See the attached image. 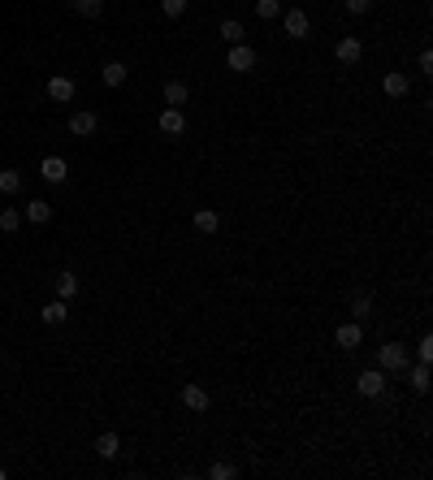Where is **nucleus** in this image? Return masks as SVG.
I'll list each match as a JSON object with an SVG mask.
<instances>
[{"instance_id": "1", "label": "nucleus", "mask_w": 433, "mask_h": 480, "mask_svg": "<svg viewBox=\"0 0 433 480\" xmlns=\"http://www.w3.org/2000/svg\"><path fill=\"white\" fill-rule=\"evenodd\" d=\"M377 363H381V372H407V346L403 342L377 346Z\"/></svg>"}, {"instance_id": "2", "label": "nucleus", "mask_w": 433, "mask_h": 480, "mask_svg": "<svg viewBox=\"0 0 433 480\" xmlns=\"http://www.w3.org/2000/svg\"><path fill=\"white\" fill-rule=\"evenodd\" d=\"M226 70H234V74H251L256 70V52L247 43H230V52H226Z\"/></svg>"}, {"instance_id": "3", "label": "nucleus", "mask_w": 433, "mask_h": 480, "mask_svg": "<svg viewBox=\"0 0 433 480\" xmlns=\"http://www.w3.org/2000/svg\"><path fill=\"white\" fill-rule=\"evenodd\" d=\"M356 390L364 398H381V394H386V372H381V368H364L360 381H356Z\"/></svg>"}, {"instance_id": "4", "label": "nucleus", "mask_w": 433, "mask_h": 480, "mask_svg": "<svg viewBox=\"0 0 433 480\" xmlns=\"http://www.w3.org/2000/svg\"><path fill=\"white\" fill-rule=\"evenodd\" d=\"M282 26H286V35H291V39H303L312 30V22H308V13H303V9H286L282 13Z\"/></svg>"}, {"instance_id": "5", "label": "nucleus", "mask_w": 433, "mask_h": 480, "mask_svg": "<svg viewBox=\"0 0 433 480\" xmlns=\"http://www.w3.org/2000/svg\"><path fill=\"white\" fill-rule=\"evenodd\" d=\"M334 342H338L343 350H360V342H364V329H360V320H347V325H338V333H334Z\"/></svg>"}, {"instance_id": "6", "label": "nucleus", "mask_w": 433, "mask_h": 480, "mask_svg": "<svg viewBox=\"0 0 433 480\" xmlns=\"http://www.w3.org/2000/svg\"><path fill=\"white\" fill-rule=\"evenodd\" d=\"M74 78H66V74H57V78H48V100H57V104H70L74 100Z\"/></svg>"}, {"instance_id": "7", "label": "nucleus", "mask_w": 433, "mask_h": 480, "mask_svg": "<svg viewBox=\"0 0 433 480\" xmlns=\"http://www.w3.org/2000/svg\"><path fill=\"white\" fill-rule=\"evenodd\" d=\"M156 126H160V134H173V139H178L186 130V117H182V108H160Z\"/></svg>"}, {"instance_id": "8", "label": "nucleus", "mask_w": 433, "mask_h": 480, "mask_svg": "<svg viewBox=\"0 0 433 480\" xmlns=\"http://www.w3.org/2000/svg\"><path fill=\"white\" fill-rule=\"evenodd\" d=\"M334 57H338L343 66H360V57H364V43H360L356 35H347V39H338V48H334Z\"/></svg>"}, {"instance_id": "9", "label": "nucleus", "mask_w": 433, "mask_h": 480, "mask_svg": "<svg viewBox=\"0 0 433 480\" xmlns=\"http://www.w3.org/2000/svg\"><path fill=\"white\" fill-rule=\"evenodd\" d=\"M39 173H44V182H52V186H61V182H66V178H70V165H66V160H61V156H48V160H44V165H39Z\"/></svg>"}, {"instance_id": "10", "label": "nucleus", "mask_w": 433, "mask_h": 480, "mask_svg": "<svg viewBox=\"0 0 433 480\" xmlns=\"http://www.w3.org/2000/svg\"><path fill=\"white\" fill-rule=\"evenodd\" d=\"M95 126H100V117L83 108V113H74V117H70V134H74V139H91V134H95Z\"/></svg>"}, {"instance_id": "11", "label": "nucleus", "mask_w": 433, "mask_h": 480, "mask_svg": "<svg viewBox=\"0 0 433 480\" xmlns=\"http://www.w3.org/2000/svg\"><path fill=\"white\" fill-rule=\"evenodd\" d=\"M39 320H44V325H66V320H70L66 299H52L48 308H39Z\"/></svg>"}, {"instance_id": "12", "label": "nucleus", "mask_w": 433, "mask_h": 480, "mask_svg": "<svg viewBox=\"0 0 433 480\" xmlns=\"http://www.w3.org/2000/svg\"><path fill=\"white\" fill-rule=\"evenodd\" d=\"M186 100H191L186 83H178V78H169V83H165V108H182Z\"/></svg>"}, {"instance_id": "13", "label": "nucleus", "mask_w": 433, "mask_h": 480, "mask_svg": "<svg viewBox=\"0 0 433 480\" xmlns=\"http://www.w3.org/2000/svg\"><path fill=\"white\" fill-rule=\"evenodd\" d=\"M26 221L30 226H48V221H52V203L48 199H30L26 203Z\"/></svg>"}, {"instance_id": "14", "label": "nucleus", "mask_w": 433, "mask_h": 480, "mask_svg": "<svg viewBox=\"0 0 433 480\" xmlns=\"http://www.w3.org/2000/svg\"><path fill=\"white\" fill-rule=\"evenodd\" d=\"M191 221H195L200 234H217L221 230V217L213 212V208H195V217H191Z\"/></svg>"}, {"instance_id": "15", "label": "nucleus", "mask_w": 433, "mask_h": 480, "mask_svg": "<svg viewBox=\"0 0 433 480\" xmlns=\"http://www.w3.org/2000/svg\"><path fill=\"white\" fill-rule=\"evenodd\" d=\"M95 454H100V459H117L122 454V437L117 433H100V437H95Z\"/></svg>"}, {"instance_id": "16", "label": "nucleus", "mask_w": 433, "mask_h": 480, "mask_svg": "<svg viewBox=\"0 0 433 480\" xmlns=\"http://www.w3.org/2000/svg\"><path fill=\"white\" fill-rule=\"evenodd\" d=\"M381 87H386V95H390V100H403V95L412 91V83H407V74H386V83H381Z\"/></svg>"}, {"instance_id": "17", "label": "nucleus", "mask_w": 433, "mask_h": 480, "mask_svg": "<svg viewBox=\"0 0 433 480\" xmlns=\"http://www.w3.org/2000/svg\"><path fill=\"white\" fill-rule=\"evenodd\" d=\"M182 403H186L191 411H208V390H204V386H186V390H182Z\"/></svg>"}, {"instance_id": "18", "label": "nucleus", "mask_w": 433, "mask_h": 480, "mask_svg": "<svg viewBox=\"0 0 433 480\" xmlns=\"http://www.w3.org/2000/svg\"><path fill=\"white\" fill-rule=\"evenodd\" d=\"M126 74H131V70H126V66H122V61H108V66L100 70V78H104V87H122V83H126Z\"/></svg>"}, {"instance_id": "19", "label": "nucleus", "mask_w": 433, "mask_h": 480, "mask_svg": "<svg viewBox=\"0 0 433 480\" xmlns=\"http://www.w3.org/2000/svg\"><path fill=\"white\" fill-rule=\"evenodd\" d=\"M22 190V173L18 169H0V195H18Z\"/></svg>"}, {"instance_id": "20", "label": "nucleus", "mask_w": 433, "mask_h": 480, "mask_svg": "<svg viewBox=\"0 0 433 480\" xmlns=\"http://www.w3.org/2000/svg\"><path fill=\"white\" fill-rule=\"evenodd\" d=\"M256 18H260V22L282 18V0H256Z\"/></svg>"}, {"instance_id": "21", "label": "nucleus", "mask_w": 433, "mask_h": 480, "mask_svg": "<svg viewBox=\"0 0 433 480\" xmlns=\"http://www.w3.org/2000/svg\"><path fill=\"white\" fill-rule=\"evenodd\" d=\"M243 35H247V30H243V22H238V18L221 22V39H226V43H243Z\"/></svg>"}, {"instance_id": "22", "label": "nucleus", "mask_w": 433, "mask_h": 480, "mask_svg": "<svg viewBox=\"0 0 433 480\" xmlns=\"http://www.w3.org/2000/svg\"><path fill=\"white\" fill-rule=\"evenodd\" d=\"M74 294H78V277H74V273H61V277H57V299L70 303Z\"/></svg>"}, {"instance_id": "23", "label": "nucleus", "mask_w": 433, "mask_h": 480, "mask_svg": "<svg viewBox=\"0 0 433 480\" xmlns=\"http://www.w3.org/2000/svg\"><path fill=\"white\" fill-rule=\"evenodd\" d=\"M351 316H356L360 325H364V320L373 316V299H368V294H356V299H351Z\"/></svg>"}, {"instance_id": "24", "label": "nucleus", "mask_w": 433, "mask_h": 480, "mask_svg": "<svg viewBox=\"0 0 433 480\" xmlns=\"http://www.w3.org/2000/svg\"><path fill=\"white\" fill-rule=\"evenodd\" d=\"M412 390H416V394L429 390V363H416V368H412Z\"/></svg>"}, {"instance_id": "25", "label": "nucleus", "mask_w": 433, "mask_h": 480, "mask_svg": "<svg viewBox=\"0 0 433 480\" xmlns=\"http://www.w3.org/2000/svg\"><path fill=\"white\" fill-rule=\"evenodd\" d=\"M18 226H22V212H18V208H5V212H0V230L13 234Z\"/></svg>"}, {"instance_id": "26", "label": "nucleus", "mask_w": 433, "mask_h": 480, "mask_svg": "<svg viewBox=\"0 0 433 480\" xmlns=\"http://www.w3.org/2000/svg\"><path fill=\"white\" fill-rule=\"evenodd\" d=\"M74 9L83 13V18H100V9H104V0H74Z\"/></svg>"}, {"instance_id": "27", "label": "nucleus", "mask_w": 433, "mask_h": 480, "mask_svg": "<svg viewBox=\"0 0 433 480\" xmlns=\"http://www.w3.org/2000/svg\"><path fill=\"white\" fill-rule=\"evenodd\" d=\"M160 9H165V18H182V13H186V0H160Z\"/></svg>"}, {"instance_id": "28", "label": "nucleus", "mask_w": 433, "mask_h": 480, "mask_svg": "<svg viewBox=\"0 0 433 480\" xmlns=\"http://www.w3.org/2000/svg\"><path fill=\"white\" fill-rule=\"evenodd\" d=\"M416 359H421V363H433V338H429V333L421 338V346H416Z\"/></svg>"}, {"instance_id": "29", "label": "nucleus", "mask_w": 433, "mask_h": 480, "mask_svg": "<svg viewBox=\"0 0 433 480\" xmlns=\"http://www.w3.org/2000/svg\"><path fill=\"white\" fill-rule=\"evenodd\" d=\"M208 476H213V480H230V476H234V463H213V468H208Z\"/></svg>"}, {"instance_id": "30", "label": "nucleus", "mask_w": 433, "mask_h": 480, "mask_svg": "<svg viewBox=\"0 0 433 480\" xmlns=\"http://www.w3.org/2000/svg\"><path fill=\"white\" fill-rule=\"evenodd\" d=\"M343 5L356 13V18H364V13H373V0H343Z\"/></svg>"}, {"instance_id": "31", "label": "nucleus", "mask_w": 433, "mask_h": 480, "mask_svg": "<svg viewBox=\"0 0 433 480\" xmlns=\"http://www.w3.org/2000/svg\"><path fill=\"white\" fill-rule=\"evenodd\" d=\"M5 476H9V472H5V468H0V480H5Z\"/></svg>"}]
</instances>
